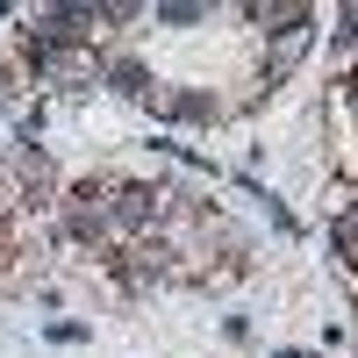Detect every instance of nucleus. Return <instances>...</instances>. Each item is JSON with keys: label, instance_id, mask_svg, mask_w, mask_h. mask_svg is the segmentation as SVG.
<instances>
[{"label": "nucleus", "instance_id": "nucleus-1", "mask_svg": "<svg viewBox=\"0 0 358 358\" xmlns=\"http://www.w3.org/2000/svg\"><path fill=\"white\" fill-rule=\"evenodd\" d=\"M308 36H315V29H308V15H294V29H287V36H280V50H273V72H287L294 57L308 50Z\"/></svg>", "mask_w": 358, "mask_h": 358}, {"label": "nucleus", "instance_id": "nucleus-2", "mask_svg": "<svg viewBox=\"0 0 358 358\" xmlns=\"http://www.w3.org/2000/svg\"><path fill=\"white\" fill-rule=\"evenodd\" d=\"M351 101H358V86H351Z\"/></svg>", "mask_w": 358, "mask_h": 358}]
</instances>
